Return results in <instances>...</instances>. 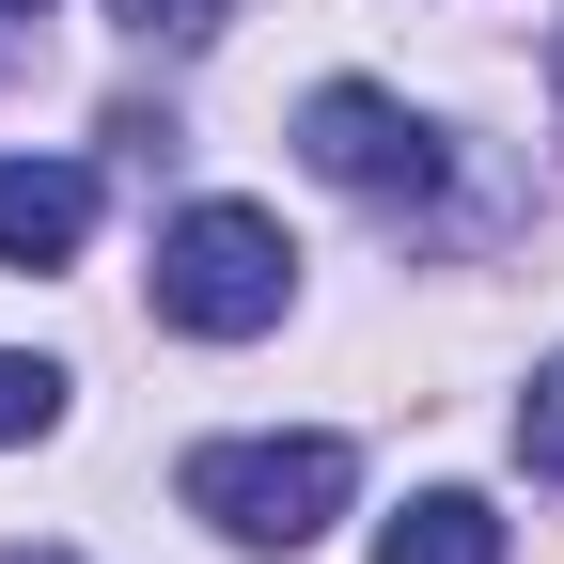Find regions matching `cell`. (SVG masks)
<instances>
[{"instance_id": "cell-10", "label": "cell", "mask_w": 564, "mask_h": 564, "mask_svg": "<svg viewBox=\"0 0 564 564\" xmlns=\"http://www.w3.org/2000/svg\"><path fill=\"white\" fill-rule=\"evenodd\" d=\"M17 564H63V549H17Z\"/></svg>"}, {"instance_id": "cell-7", "label": "cell", "mask_w": 564, "mask_h": 564, "mask_svg": "<svg viewBox=\"0 0 564 564\" xmlns=\"http://www.w3.org/2000/svg\"><path fill=\"white\" fill-rule=\"evenodd\" d=\"M518 455L564 486V361H533V392H518Z\"/></svg>"}, {"instance_id": "cell-2", "label": "cell", "mask_w": 564, "mask_h": 564, "mask_svg": "<svg viewBox=\"0 0 564 564\" xmlns=\"http://www.w3.org/2000/svg\"><path fill=\"white\" fill-rule=\"evenodd\" d=\"M345 486H361L345 440H204L188 455V518L236 533V549H314L345 518Z\"/></svg>"}, {"instance_id": "cell-9", "label": "cell", "mask_w": 564, "mask_h": 564, "mask_svg": "<svg viewBox=\"0 0 564 564\" xmlns=\"http://www.w3.org/2000/svg\"><path fill=\"white\" fill-rule=\"evenodd\" d=\"M17 17H47V0H0V32H17Z\"/></svg>"}, {"instance_id": "cell-3", "label": "cell", "mask_w": 564, "mask_h": 564, "mask_svg": "<svg viewBox=\"0 0 564 564\" xmlns=\"http://www.w3.org/2000/svg\"><path fill=\"white\" fill-rule=\"evenodd\" d=\"M299 158L329 188H361V204H423V188H440V126H423L408 95H377V79H329L299 110Z\"/></svg>"}, {"instance_id": "cell-6", "label": "cell", "mask_w": 564, "mask_h": 564, "mask_svg": "<svg viewBox=\"0 0 564 564\" xmlns=\"http://www.w3.org/2000/svg\"><path fill=\"white\" fill-rule=\"evenodd\" d=\"M63 423V377L47 361H17V345H0V440H47Z\"/></svg>"}, {"instance_id": "cell-5", "label": "cell", "mask_w": 564, "mask_h": 564, "mask_svg": "<svg viewBox=\"0 0 564 564\" xmlns=\"http://www.w3.org/2000/svg\"><path fill=\"white\" fill-rule=\"evenodd\" d=\"M377 564H502V518H486L470 486H423V502L377 533Z\"/></svg>"}, {"instance_id": "cell-8", "label": "cell", "mask_w": 564, "mask_h": 564, "mask_svg": "<svg viewBox=\"0 0 564 564\" xmlns=\"http://www.w3.org/2000/svg\"><path fill=\"white\" fill-rule=\"evenodd\" d=\"M220 17H236V0H126V32H173V47H188V32H220Z\"/></svg>"}, {"instance_id": "cell-4", "label": "cell", "mask_w": 564, "mask_h": 564, "mask_svg": "<svg viewBox=\"0 0 564 564\" xmlns=\"http://www.w3.org/2000/svg\"><path fill=\"white\" fill-rule=\"evenodd\" d=\"M95 236V173L79 158H0V267H63Z\"/></svg>"}, {"instance_id": "cell-1", "label": "cell", "mask_w": 564, "mask_h": 564, "mask_svg": "<svg viewBox=\"0 0 564 564\" xmlns=\"http://www.w3.org/2000/svg\"><path fill=\"white\" fill-rule=\"evenodd\" d=\"M282 299H299V251H282L267 204H188V220L158 236V314L173 329L251 345V329H282Z\"/></svg>"}]
</instances>
